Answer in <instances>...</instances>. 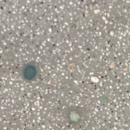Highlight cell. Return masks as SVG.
Instances as JSON below:
<instances>
[{
	"mask_svg": "<svg viewBox=\"0 0 130 130\" xmlns=\"http://www.w3.org/2000/svg\"><path fill=\"white\" fill-rule=\"evenodd\" d=\"M22 77L26 81H32L35 80L38 76V71L35 65L27 64L23 69Z\"/></svg>",
	"mask_w": 130,
	"mask_h": 130,
	"instance_id": "obj_1",
	"label": "cell"
}]
</instances>
